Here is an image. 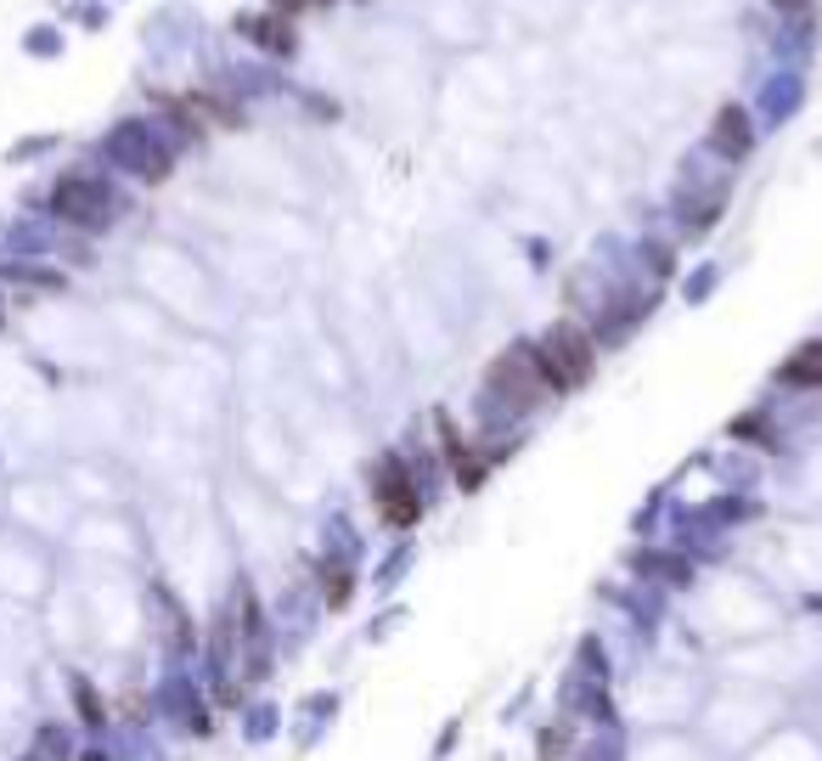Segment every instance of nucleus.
<instances>
[{
	"label": "nucleus",
	"mask_w": 822,
	"mask_h": 761,
	"mask_svg": "<svg viewBox=\"0 0 822 761\" xmlns=\"http://www.w3.org/2000/svg\"><path fill=\"white\" fill-rule=\"evenodd\" d=\"M536 361H541L552 390H574V384H587V378H592V339L580 327H552L547 339L536 345Z\"/></svg>",
	"instance_id": "obj_1"
},
{
	"label": "nucleus",
	"mask_w": 822,
	"mask_h": 761,
	"mask_svg": "<svg viewBox=\"0 0 822 761\" xmlns=\"http://www.w3.org/2000/svg\"><path fill=\"white\" fill-rule=\"evenodd\" d=\"M547 372H541V361H536V350H507L496 367H491V395H502L507 406H536V401H547Z\"/></svg>",
	"instance_id": "obj_2"
},
{
	"label": "nucleus",
	"mask_w": 822,
	"mask_h": 761,
	"mask_svg": "<svg viewBox=\"0 0 822 761\" xmlns=\"http://www.w3.org/2000/svg\"><path fill=\"white\" fill-rule=\"evenodd\" d=\"M377 508H383L390 525H412V519H417V491H412V474L401 463H383V474H377Z\"/></svg>",
	"instance_id": "obj_3"
},
{
	"label": "nucleus",
	"mask_w": 822,
	"mask_h": 761,
	"mask_svg": "<svg viewBox=\"0 0 822 761\" xmlns=\"http://www.w3.org/2000/svg\"><path fill=\"white\" fill-rule=\"evenodd\" d=\"M52 204H57V215H63V220H79V226H96V220L108 215V193H102L96 181H79V175L57 186V198H52Z\"/></svg>",
	"instance_id": "obj_4"
},
{
	"label": "nucleus",
	"mask_w": 822,
	"mask_h": 761,
	"mask_svg": "<svg viewBox=\"0 0 822 761\" xmlns=\"http://www.w3.org/2000/svg\"><path fill=\"white\" fill-rule=\"evenodd\" d=\"M715 153H727V159H744L755 148V130H749V113L744 108H721L715 113Z\"/></svg>",
	"instance_id": "obj_5"
},
{
	"label": "nucleus",
	"mask_w": 822,
	"mask_h": 761,
	"mask_svg": "<svg viewBox=\"0 0 822 761\" xmlns=\"http://www.w3.org/2000/svg\"><path fill=\"white\" fill-rule=\"evenodd\" d=\"M783 384H805V390H822V345H800L789 361H783Z\"/></svg>",
	"instance_id": "obj_6"
},
{
	"label": "nucleus",
	"mask_w": 822,
	"mask_h": 761,
	"mask_svg": "<svg viewBox=\"0 0 822 761\" xmlns=\"http://www.w3.org/2000/svg\"><path fill=\"white\" fill-rule=\"evenodd\" d=\"M778 12H783V18H794L805 34L816 29V0H778Z\"/></svg>",
	"instance_id": "obj_7"
}]
</instances>
